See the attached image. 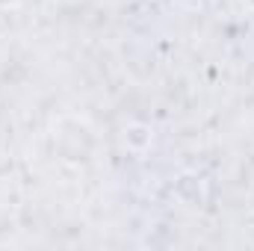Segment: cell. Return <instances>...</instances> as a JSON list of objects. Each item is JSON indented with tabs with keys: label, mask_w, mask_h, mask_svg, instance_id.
Returning <instances> with one entry per match:
<instances>
[{
	"label": "cell",
	"mask_w": 254,
	"mask_h": 251,
	"mask_svg": "<svg viewBox=\"0 0 254 251\" xmlns=\"http://www.w3.org/2000/svg\"><path fill=\"white\" fill-rule=\"evenodd\" d=\"M249 3H252V6H254V0H249Z\"/></svg>",
	"instance_id": "1"
}]
</instances>
